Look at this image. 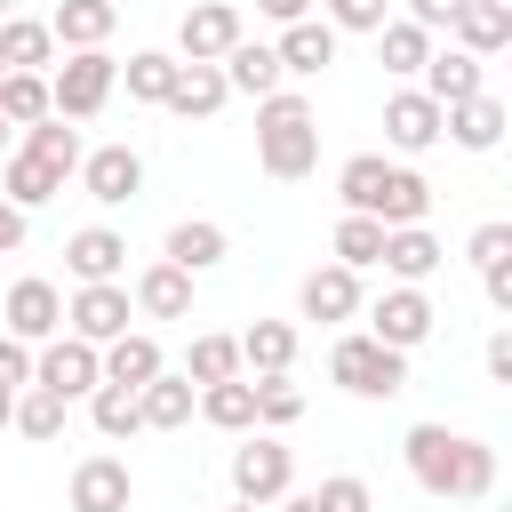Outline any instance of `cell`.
<instances>
[{"instance_id": "cell-26", "label": "cell", "mask_w": 512, "mask_h": 512, "mask_svg": "<svg viewBox=\"0 0 512 512\" xmlns=\"http://www.w3.org/2000/svg\"><path fill=\"white\" fill-rule=\"evenodd\" d=\"M56 192H64V176H56L48 160H32L24 144L0 160V200H8V208H24V216H32V208H48Z\"/></svg>"}, {"instance_id": "cell-31", "label": "cell", "mask_w": 512, "mask_h": 512, "mask_svg": "<svg viewBox=\"0 0 512 512\" xmlns=\"http://www.w3.org/2000/svg\"><path fill=\"white\" fill-rule=\"evenodd\" d=\"M224 96H232V88H224V72H216V64H184V72H176V88H168V112H176V120H216V112H224Z\"/></svg>"}, {"instance_id": "cell-25", "label": "cell", "mask_w": 512, "mask_h": 512, "mask_svg": "<svg viewBox=\"0 0 512 512\" xmlns=\"http://www.w3.org/2000/svg\"><path fill=\"white\" fill-rule=\"evenodd\" d=\"M272 56H280V72H296V80H312V72H328V64H336V32H328L320 16H304V24H280V40H272Z\"/></svg>"}, {"instance_id": "cell-24", "label": "cell", "mask_w": 512, "mask_h": 512, "mask_svg": "<svg viewBox=\"0 0 512 512\" xmlns=\"http://www.w3.org/2000/svg\"><path fill=\"white\" fill-rule=\"evenodd\" d=\"M96 360H104V384H120V392H144V384H152V376L168 368V360H160V336H144V328L112 336V344H104Z\"/></svg>"}, {"instance_id": "cell-22", "label": "cell", "mask_w": 512, "mask_h": 512, "mask_svg": "<svg viewBox=\"0 0 512 512\" xmlns=\"http://www.w3.org/2000/svg\"><path fill=\"white\" fill-rule=\"evenodd\" d=\"M440 136H448V144H464V152H496V144H504V104L480 88V96H464V104H448V112H440Z\"/></svg>"}, {"instance_id": "cell-1", "label": "cell", "mask_w": 512, "mask_h": 512, "mask_svg": "<svg viewBox=\"0 0 512 512\" xmlns=\"http://www.w3.org/2000/svg\"><path fill=\"white\" fill-rule=\"evenodd\" d=\"M400 456H408V480H416L424 496H440V504H480V496L496 488V448H488L480 432L408 424Z\"/></svg>"}, {"instance_id": "cell-17", "label": "cell", "mask_w": 512, "mask_h": 512, "mask_svg": "<svg viewBox=\"0 0 512 512\" xmlns=\"http://www.w3.org/2000/svg\"><path fill=\"white\" fill-rule=\"evenodd\" d=\"M128 304H136V320H192V272H176V264L160 256V264L136 272Z\"/></svg>"}, {"instance_id": "cell-55", "label": "cell", "mask_w": 512, "mask_h": 512, "mask_svg": "<svg viewBox=\"0 0 512 512\" xmlns=\"http://www.w3.org/2000/svg\"><path fill=\"white\" fill-rule=\"evenodd\" d=\"M0 16H16V0H0Z\"/></svg>"}, {"instance_id": "cell-34", "label": "cell", "mask_w": 512, "mask_h": 512, "mask_svg": "<svg viewBox=\"0 0 512 512\" xmlns=\"http://www.w3.org/2000/svg\"><path fill=\"white\" fill-rule=\"evenodd\" d=\"M384 152H352L344 168H336V200H344V216H376V192H384Z\"/></svg>"}, {"instance_id": "cell-4", "label": "cell", "mask_w": 512, "mask_h": 512, "mask_svg": "<svg viewBox=\"0 0 512 512\" xmlns=\"http://www.w3.org/2000/svg\"><path fill=\"white\" fill-rule=\"evenodd\" d=\"M112 88H120V56L112 48H72V56L48 64V112L56 120H96L112 104Z\"/></svg>"}, {"instance_id": "cell-45", "label": "cell", "mask_w": 512, "mask_h": 512, "mask_svg": "<svg viewBox=\"0 0 512 512\" xmlns=\"http://www.w3.org/2000/svg\"><path fill=\"white\" fill-rule=\"evenodd\" d=\"M464 256H472L480 272H488V264H512V224H504V216H488V224L464 240Z\"/></svg>"}, {"instance_id": "cell-19", "label": "cell", "mask_w": 512, "mask_h": 512, "mask_svg": "<svg viewBox=\"0 0 512 512\" xmlns=\"http://www.w3.org/2000/svg\"><path fill=\"white\" fill-rule=\"evenodd\" d=\"M376 264H384L400 288H424V280L448 264V248H440L424 224H400V232H384V256H376Z\"/></svg>"}, {"instance_id": "cell-47", "label": "cell", "mask_w": 512, "mask_h": 512, "mask_svg": "<svg viewBox=\"0 0 512 512\" xmlns=\"http://www.w3.org/2000/svg\"><path fill=\"white\" fill-rule=\"evenodd\" d=\"M480 368H488V384H512V328H496L480 344Z\"/></svg>"}, {"instance_id": "cell-18", "label": "cell", "mask_w": 512, "mask_h": 512, "mask_svg": "<svg viewBox=\"0 0 512 512\" xmlns=\"http://www.w3.org/2000/svg\"><path fill=\"white\" fill-rule=\"evenodd\" d=\"M224 256H232V232H224L216 216H184V224H168V264H176V272L200 280V272H216Z\"/></svg>"}, {"instance_id": "cell-16", "label": "cell", "mask_w": 512, "mask_h": 512, "mask_svg": "<svg viewBox=\"0 0 512 512\" xmlns=\"http://www.w3.org/2000/svg\"><path fill=\"white\" fill-rule=\"evenodd\" d=\"M448 40L488 64L496 48H512V0H464V8L448 16Z\"/></svg>"}, {"instance_id": "cell-51", "label": "cell", "mask_w": 512, "mask_h": 512, "mask_svg": "<svg viewBox=\"0 0 512 512\" xmlns=\"http://www.w3.org/2000/svg\"><path fill=\"white\" fill-rule=\"evenodd\" d=\"M256 16H272V24H304L312 0H256Z\"/></svg>"}, {"instance_id": "cell-23", "label": "cell", "mask_w": 512, "mask_h": 512, "mask_svg": "<svg viewBox=\"0 0 512 512\" xmlns=\"http://www.w3.org/2000/svg\"><path fill=\"white\" fill-rule=\"evenodd\" d=\"M232 344H240V368L248 376H288L296 368V320H248Z\"/></svg>"}, {"instance_id": "cell-39", "label": "cell", "mask_w": 512, "mask_h": 512, "mask_svg": "<svg viewBox=\"0 0 512 512\" xmlns=\"http://www.w3.org/2000/svg\"><path fill=\"white\" fill-rule=\"evenodd\" d=\"M64 416H72V400H56V392L24 384V392H16V416H8V432H24V440H56V432H64Z\"/></svg>"}, {"instance_id": "cell-42", "label": "cell", "mask_w": 512, "mask_h": 512, "mask_svg": "<svg viewBox=\"0 0 512 512\" xmlns=\"http://www.w3.org/2000/svg\"><path fill=\"white\" fill-rule=\"evenodd\" d=\"M88 424H96L104 440H128V432H144V416H136V392H120V384H96V392H88Z\"/></svg>"}, {"instance_id": "cell-29", "label": "cell", "mask_w": 512, "mask_h": 512, "mask_svg": "<svg viewBox=\"0 0 512 512\" xmlns=\"http://www.w3.org/2000/svg\"><path fill=\"white\" fill-rule=\"evenodd\" d=\"M0 64H8V72H48V64H56L48 16H0Z\"/></svg>"}, {"instance_id": "cell-27", "label": "cell", "mask_w": 512, "mask_h": 512, "mask_svg": "<svg viewBox=\"0 0 512 512\" xmlns=\"http://www.w3.org/2000/svg\"><path fill=\"white\" fill-rule=\"evenodd\" d=\"M192 408H200V392H192L176 368H160V376L136 392V416H144V432H184V424H192Z\"/></svg>"}, {"instance_id": "cell-54", "label": "cell", "mask_w": 512, "mask_h": 512, "mask_svg": "<svg viewBox=\"0 0 512 512\" xmlns=\"http://www.w3.org/2000/svg\"><path fill=\"white\" fill-rule=\"evenodd\" d=\"M224 512H264V504H224Z\"/></svg>"}, {"instance_id": "cell-52", "label": "cell", "mask_w": 512, "mask_h": 512, "mask_svg": "<svg viewBox=\"0 0 512 512\" xmlns=\"http://www.w3.org/2000/svg\"><path fill=\"white\" fill-rule=\"evenodd\" d=\"M280 512H320V504L312 496H280Z\"/></svg>"}, {"instance_id": "cell-6", "label": "cell", "mask_w": 512, "mask_h": 512, "mask_svg": "<svg viewBox=\"0 0 512 512\" xmlns=\"http://www.w3.org/2000/svg\"><path fill=\"white\" fill-rule=\"evenodd\" d=\"M0 336H16V344H48V336H64V288L40 280V272L8 280V296H0Z\"/></svg>"}, {"instance_id": "cell-7", "label": "cell", "mask_w": 512, "mask_h": 512, "mask_svg": "<svg viewBox=\"0 0 512 512\" xmlns=\"http://www.w3.org/2000/svg\"><path fill=\"white\" fill-rule=\"evenodd\" d=\"M240 40H248V24H240L232 0H192L184 24H176V64H224Z\"/></svg>"}, {"instance_id": "cell-10", "label": "cell", "mask_w": 512, "mask_h": 512, "mask_svg": "<svg viewBox=\"0 0 512 512\" xmlns=\"http://www.w3.org/2000/svg\"><path fill=\"white\" fill-rule=\"evenodd\" d=\"M360 312H368V336H376V344H392V352H416V344L440 328L432 296H424V288H400V280H392L376 304H360Z\"/></svg>"}, {"instance_id": "cell-43", "label": "cell", "mask_w": 512, "mask_h": 512, "mask_svg": "<svg viewBox=\"0 0 512 512\" xmlns=\"http://www.w3.org/2000/svg\"><path fill=\"white\" fill-rule=\"evenodd\" d=\"M320 24L344 40V32H384L392 24V0H320Z\"/></svg>"}, {"instance_id": "cell-37", "label": "cell", "mask_w": 512, "mask_h": 512, "mask_svg": "<svg viewBox=\"0 0 512 512\" xmlns=\"http://www.w3.org/2000/svg\"><path fill=\"white\" fill-rule=\"evenodd\" d=\"M376 56H384V72L416 80V72H424V56H432V32H424V24H408V16H392V24L376 32Z\"/></svg>"}, {"instance_id": "cell-20", "label": "cell", "mask_w": 512, "mask_h": 512, "mask_svg": "<svg viewBox=\"0 0 512 512\" xmlns=\"http://www.w3.org/2000/svg\"><path fill=\"white\" fill-rule=\"evenodd\" d=\"M112 24H120V0H56V8H48V32H56L64 56H72V48H104Z\"/></svg>"}, {"instance_id": "cell-21", "label": "cell", "mask_w": 512, "mask_h": 512, "mask_svg": "<svg viewBox=\"0 0 512 512\" xmlns=\"http://www.w3.org/2000/svg\"><path fill=\"white\" fill-rule=\"evenodd\" d=\"M416 88L448 112V104H464V96H480L488 80H480V56H464V48H432L424 56V72H416Z\"/></svg>"}, {"instance_id": "cell-40", "label": "cell", "mask_w": 512, "mask_h": 512, "mask_svg": "<svg viewBox=\"0 0 512 512\" xmlns=\"http://www.w3.org/2000/svg\"><path fill=\"white\" fill-rule=\"evenodd\" d=\"M0 120L8 128L48 120V72H0Z\"/></svg>"}, {"instance_id": "cell-28", "label": "cell", "mask_w": 512, "mask_h": 512, "mask_svg": "<svg viewBox=\"0 0 512 512\" xmlns=\"http://www.w3.org/2000/svg\"><path fill=\"white\" fill-rule=\"evenodd\" d=\"M424 216H432V184L392 160V168H384V192H376V224L400 232V224H424Z\"/></svg>"}, {"instance_id": "cell-14", "label": "cell", "mask_w": 512, "mask_h": 512, "mask_svg": "<svg viewBox=\"0 0 512 512\" xmlns=\"http://www.w3.org/2000/svg\"><path fill=\"white\" fill-rule=\"evenodd\" d=\"M64 272H72L80 288H96V280H120V272H128V240H120L112 224H80V232L64 240Z\"/></svg>"}, {"instance_id": "cell-15", "label": "cell", "mask_w": 512, "mask_h": 512, "mask_svg": "<svg viewBox=\"0 0 512 512\" xmlns=\"http://www.w3.org/2000/svg\"><path fill=\"white\" fill-rule=\"evenodd\" d=\"M128 496H136V480H128V464L120 456H80L72 464V512H128Z\"/></svg>"}, {"instance_id": "cell-44", "label": "cell", "mask_w": 512, "mask_h": 512, "mask_svg": "<svg viewBox=\"0 0 512 512\" xmlns=\"http://www.w3.org/2000/svg\"><path fill=\"white\" fill-rule=\"evenodd\" d=\"M312 504H320V512H376V496H368L360 472H328V480L312 488Z\"/></svg>"}, {"instance_id": "cell-35", "label": "cell", "mask_w": 512, "mask_h": 512, "mask_svg": "<svg viewBox=\"0 0 512 512\" xmlns=\"http://www.w3.org/2000/svg\"><path fill=\"white\" fill-rule=\"evenodd\" d=\"M192 392H208V384H232L240 376V344L232 336H192V352H184V368H176Z\"/></svg>"}, {"instance_id": "cell-48", "label": "cell", "mask_w": 512, "mask_h": 512, "mask_svg": "<svg viewBox=\"0 0 512 512\" xmlns=\"http://www.w3.org/2000/svg\"><path fill=\"white\" fill-rule=\"evenodd\" d=\"M464 0H408V24H424V32H448V16H456Z\"/></svg>"}, {"instance_id": "cell-3", "label": "cell", "mask_w": 512, "mask_h": 512, "mask_svg": "<svg viewBox=\"0 0 512 512\" xmlns=\"http://www.w3.org/2000/svg\"><path fill=\"white\" fill-rule=\"evenodd\" d=\"M328 384H344L352 400H392V392H408V352L376 344L368 328H344L328 344Z\"/></svg>"}, {"instance_id": "cell-30", "label": "cell", "mask_w": 512, "mask_h": 512, "mask_svg": "<svg viewBox=\"0 0 512 512\" xmlns=\"http://www.w3.org/2000/svg\"><path fill=\"white\" fill-rule=\"evenodd\" d=\"M216 72H224V88H232V96H256V104H264V96L288 80V72H280V56H272L264 40H240V48H232Z\"/></svg>"}, {"instance_id": "cell-13", "label": "cell", "mask_w": 512, "mask_h": 512, "mask_svg": "<svg viewBox=\"0 0 512 512\" xmlns=\"http://www.w3.org/2000/svg\"><path fill=\"white\" fill-rule=\"evenodd\" d=\"M384 144L408 152V160L432 152V144H440V104H432L424 88H392V96H384Z\"/></svg>"}, {"instance_id": "cell-36", "label": "cell", "mask_w": 512, "mask_h": 512, "mask_svg": "<svg viewBox=\"0 0 512 512\" xmlns=\"http://www.w3.org/2000/svg\"><path fill=\"white\" fill-rule=\"evenodd\" d=\"M192 416H208L216 432H256V384H248V376H232V384H208Z\"/></svg>"}, {"instance_id": "cell-41", "label": "cell", "mask_w": 512, "mask_h": 512, "mask_svg": "<svg viewBox=\"0 0 512 512\" xmlns=\"http://www.w3.org/2000/svg\"><path fill=\"white\" fill-rule=\"evenodd\" d=\"M248 384H256V432H288L304 416V392L288 376H248Z\"/></svg>"}, {"instance_id": "cell-32", "label": "cell", "mask_w": 512, "mask_h": 512, "mask_svg": "<svg viewBox=\"0 0 512 512\" xmlns=\"http://www.w3.org/2000/svg\"><path fill=\"white\" fill-rule=\"evenodd\" d=\"M24 152H32V160H48L56 176H80V160H88V144H80V128H72V120H56V112L24 128Z\"/></svg>"}, {"instance_id": "cell-8", "label": "cell", "mask_w": 512, "mask_h": 512, "mask_svg": "<svg viewBox=\"0 0 512 512\" xmlns=\"http://www.w3.org/2000/svg\"><path fill=\"white\" fill-rule=\"evenodd\" d=\"M128 320H136V304H128V280H96V288H72L64 296V336H80V344H112V336H128Z\"/></svg>"}, {"instance_id": "cell-11", "label": "cell", "mask_w": 512, "mask_h": 512, "mask_svg": "<svg viewBox=\"0 0 512 512\" xmlns=\"http://www.w3.org/2000/svg\"><path fill=\"white\" fill-rule=\"evenodd\" d=\"M80 192H88L96 208H128V200L144 192V152H136V144H96V152L80 160Z\"/></svg>"}, {"instance_id": "cell-2", "label": "cell", "mask_w": 512, "mask_h": 512, "mask_svg": "<svg viewBox=\"0 0 512 512\" xmlns=\"http://www.w3.org/2000/svg\"><path fill=\"white\" fill-rule=\"evenodd\" d=\"M256 168L280 176V184H296V176L320 168V120H312V96L272 88V96L256 104Z\"/></svg>"}, {"instance_id": "cell-49", "label": "cell", "mask_w": 512, "mask_h": 512, "mask_svg": "<svg viewBox=\"0 0 512 512\" xmlns=\"http://www.w3.org/2000/svg\"><path fill=\"white\" fill-rule=\"evenodd\" d=\"M24 232H32V216L0 200V256H16V248H24Z\"/></svg>"}, {"instance_id": "cell-56", "label": "cell", "mask_w": 512, "mask_h": 512, "mask_svg": "<svg viewBox=\"0 0 512 512\" xmlns=\"http://www.w3.org/2000/svg\"><path fill=\"white\" fill-rule=\"evenodd\" d=\"M0 144H8V120H0Z\"/></svg>"}, {"instance_id": "cell-9", "label": "cell", "mask_w": 512, "mask_h": 512, "mask_svg": "<svg viewBox=\"0 0 512 512\" xmlns=\"http://www.w3.org/2000/svg\"><path fill=\"white\" fill-rule=\"evenodd\" d=\"M32 384L56 392V400H88V392L104 384V360H96V344H80V336H48V344H32Z\"/></svg>"}, {"instance_id": "cell-33", "label": "cell", "mask_w": 512, "mask_h": 512, "mask_svg": "<svg viewBox=\"0 0 512 512\" xmlns=\"http://www.w3.org/2000/svg\"><path fill=\"white\" fill-rule=\"evenodd\" d=\"M176 48H136L128 64H120V80H128V96L136 104H168V88H176Z\"/></svg>"}, {"instance_id": "cell-12", "label": "cell", "mask_w": 512, "mask_h": 512, "mask_svg": "<svg viewBox=\"0 0 512 512\" xmlns=\"http://www.w3.org/2000/svg\"><path fill=\"white\" fill-rule=\"evenodd\" d=\"M360 272H344V264H312L304 280H296V312L304 320H320V328H344V320H360Z\"/></svg>"}, {"instance_id": "cell-46", "label": "cell", "mask_w": 512, "mask_h": 512, "mask_svg": "<svg viewBox=\"0 0 512 512\" xmlns=\"http://www.w3.org/2000/svg\"><path fill=\"white\" fill-rule=\"evenodd\" d=\"M24 384H32V344L0 336V392H24Z\"/></svg>"}, {"instance_id": "cell-38", "label": "cell", "mask_w": 512, "mask_h": 512, "mask_svg": "<svg viewBox=\"0 0 512 512\" xmlns=\"http://www.w3.org/2000/svg\"><path fill=\"white\" fill-rule=\"evenodd\" d=\"M336 256L328 264H344V272H368L376 256H384V224L376 216H336V240H328Z\"/></svg>"}, {"instance_id": "cell-57", "label": "cell", "mask_w": 512, "mask_h": 512, "mask_svg": "<svg viewBox=\"0 0 512 512\" xmlns=\"http://www.w3.org/2000/svg\"><path fill=\"white\" fill-rule=\"evenodd\" d=\"M0 72H8V64H0Z\"/></svg>"}, {"instance_id": "cell-53", "label": "cell", "mask_w": 512, "mask_h": 512, "mask_svg": "<svg viewBox=\"0 0 512 512\" xmlns=\"http://www.w3.org/2000/svg\"><path fill=\"white\" fill-rule=\"evenodd\" d=\"M8 416H16V392H0V432H8Z\"/></svg>"}, {"instance_id": "cell-5", "label": "cell", "mask_w": 512, "mask_h": 512, "mask_svg": "<svg viewBox=\"0 0 512 512\" xmlns=\"http://www.w3.org/2000/svg\"><path fill=\"white\" fill-rule=\"evenodd\" d=\"M296 488V456L280 432H240L232 448V504H280Z\"/></svg>"}, {"instance_id": "cell-50", "label": "cell", "mask_w": 512, "mask_h": 512, "mask_svg": "<svg viewBox=\"0 0 512 512\" xmlns=\"http://www.w3.org/2000/svg\"><path fill=\"white\" fill-rule=\"evenodd\" d=\"M480 288H488V304H496V312H512V264H488V272H480Z\"/></svg>"}]
</instances>
